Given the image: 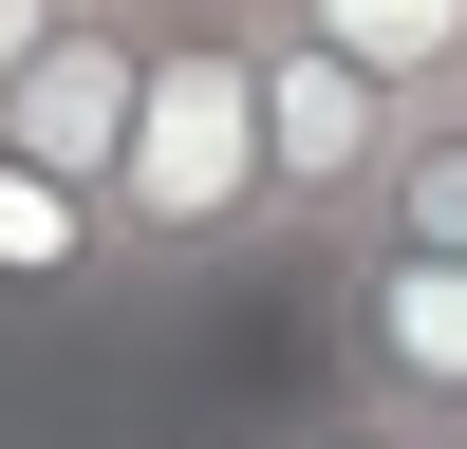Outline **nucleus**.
Here are the masks:
<instances>
[{"label": "nucleus", "mask_w": 467, "mask_h": 449, "mask_svg": "<svg viewBox=\"0 0 467 449\" xmlns=\"http://www.w3.org/2000/svg\"><path fill=\"white\" fill-rule=\"evenodd\" d=\"M112 244H131V299L224 281V262L281 244V150H262V0H169V19H150V112H131V169H112Z\"/></svg>", "instance_id": "obj_1"}, {"label": "nucleus", "mask_w": 467, "mask_h": 449, "mask_svg": "<svg viewBox=\"0 0 467 449\" xmlns=\"http://www.w3.org/2000/svg\"><path fill=\"white\" fill-rule=\"evenodd\" d=\"M411 131H431V94H393L374 57H337L318 19H281V0H262V150H281V244H299V262L356 244V224L393 206Z\"/></svg>", "instance_id": "obj_2"}, {"label": "nucleus", "mask_w": 467, "mask_h": 449, "mask_svg": "<svg viewBox=\"0 0 467 449\" xmlns=\"http://www.w3.org/2000/svg\"><path fill=\"white\" fill-rule=\"evenodd\" d=\"M318 374L356 412H393V431H449L467 449V262L449 244H393V224L318 244Z\"/></svg>", "instance_id": "obj_3"}, {"label": "nucleus", "mask_w": 467, "mask_h": 449, "mask_svg": "<svg viewBox=\"0 0 467 449\" xmlns=\"http://www.w3.org/2000/svg\"><path fill=\"white\" fill-rule=\"evenodd\" d=\"M131 112H150V0H75L57 57L0 94V150H37V169L112 187V169H131Z\"/></svg>", "instance_id": "obj_4"}, {"label": "nucleus", "mask_w": 467, "mask_h": 449, "mask_svg": "<svg viewBox=\"0 0 467 449\" xmlns=\"http://www.w3.org/2000/svg\"><path fill=\"white\" fill-rule=\"evenodd\" d=\"M0 299H131V244H112V187L37 169V150H0Z\"/></svg>", "instance_id": "obj_5"}, {"label": "nucleus", "mask_w": 467, "mask_h": 449, "mask_svg": "<svg viewBox=\"0 0 467 449\" xmlns=\"http://www.w3.org/2000/svg\"><path fill=\"white\" fill-rule=\"evenodd\" d=\"M281 19H318L337 37V57H374V75H393V94H467V0H281Z\"/></svg>", "instance_id": "obj_6"}, {"label": "nucleus", "mask_w": 467, "mask_h": 449, "mask_svg": "<svg viewBox=\"0 0 467 449\" xmlns=\"http://www.w3.org/2000/svg\"><path fill=\"white\" fill-rule=\"evenodd\" d=\"M374 224L467 262V112H431V131H411V169H393V206H374Z\"/></svg>", "instance_id": "obj_7"}, {"label": "nucleus", "mask_w": 467, "mask_h": 449, "mask_svg": "<svg viewBox=\"0 0 467 449\" xmlns=\"http://www.w3.org/2000/svg\"><path fill=\"white\" fill-rule=\"evenodd\" d=\"M262 449H449V431H393V412L337 393V412H299V431H262Z\"/></svg>", "instance_id": "obj_8"}, {"label": "nucleus", "mask_w": 467, "mask_h": 449, "mask_svg": "<svg viewBox=\"0 0 467 449\" xmlns=\"http://www.w3.org/2000/svg\"><path fill=\"white\" fill-rule=\"evenodd\" d=\"M57 19H75V0H0V94H19L37 57H57Z\"/></svg>", "instance_id": "obj_9"}, {"label": "nucleus", "mask_w": 467, "mask_h": 449, "mask_svg": "<svg viewBox=\"0 0 467 449\" xmlns=\"http://www.w3.org/2000/svg\"><path fill=\"white\" fill-rule=\"evenodd\" d=\"M150 19H169V0H150Z\"/></svg>", "instance_id": "obj_10"}, {"label": "nucleus", "mask_w": 467, "mask_h": 449, "mask_svg": "<svg viewBox=\"0 0 467 449\" xmlns=\"http://www.w3.org/2000/svg\"><path fill=\"white\" fill-rule=\"evenodd\" d=\"M449 112H467V94H449Z\"/></svg>", "instance_id": "obj_11"}]
</instances>
